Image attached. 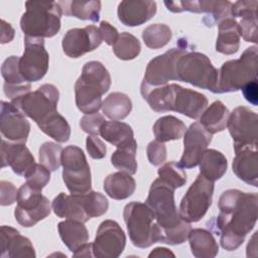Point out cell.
<instances>
[{
	"label": "cell",
	"instance_id": "60d3db41",
	"mask_svg": "<svg viewBox=\"0 0 258 258\" xmlns=\"http://www.w3.org/2000/svg\"><path fill=\"white\" fill-rule=\"evenodd\" d=\"M171 37V29L168 25L163 23L151 24L142 32V39L145 45L152 49H158L165 46L170 41Z\"/></svg>",
	"mask_w": 258,
	"mask_h": 258
},
{
	"label": "cell",
	"instance_id": "4dcf8cb0",
	"mask_svg": "<svg viewBox=\"0 0 258 258\" xmlns=\"http://www.w3.org/2000/svg\"><path fill=\"white\" fill-rule=\"evenodd\" d=\"M53 213L58 218H66L68 220H76L83 223L88 222L91 218L85 212L83 206L77 201V199L71 195L64 192L58 194L51 203Z\"/></svg>",
	"mask_w": 258,
	"mask_h": 258
},
{
	"label": "cell",
	"instance_id": "d6a6232c",
	"mask_svg": "<svg viewBox=\"0 0 258 258\" xmlns=\"http://www.w3.org/2000/svg\"><path fill=\"white\" fill-rule=\"evenodd\" d=\"M199 165L202 175L212 181H216L226 173L228 161L222 152L216 149H206L200 159Z\"/></svg>",
	"mask_w": 258,
	"mask_h": 258
},
{
	"label": "cell",
	"instance_id": "e575fe53",
	"mask_svg": "<svg viewBox=\"0 0 258 258\" xmlns=\"http://www.w3.org/2000/svg\"><path fill=\"white\" fill-rule=\"evenodd\" d=\"M99 135L117 148L126 146L135 141L131 126L127 123L115 120L105 121L100 128Z\"/></svg>",
	"mask_w": 258,
	"mask_h": 258
},
{
	"label": "cell",
	"instance_id": "7402d4cb",
	"mask_svg": "<svg viewBox=\"0 0 258 258\" xmlns=\"http://www.w3.org/2000/svg\"><path fill=\"white\" fill-rule=\"evenodd\" d=\"M156 13V3L149 0H124L118 5L117 15L126 26H138L150 20Z\"/></svg>",
	"mask_w": 258,
	"mask_h": 258
},
{
	"label": "cell",
	"instance_id": "603a6c76",
	"mask_svg": "<svg viewBox=\"0 0 258 258\" xmlns=\"http://www.w3.org/2000/svg\"><path fill=\"white\" fill-rule=\"evenodd\" d=\"M18 56L11 55L7 57L1 66V75L5 81L3 91L5 96L11 101L20 98L30 92V83L26 82L19 70Z\"/></svg>",
	"mask_w": 258,
	"mask_h": 258
},
{
	"label": "cell",
	"instance_id": "6f0895ef",
	"mask_svg": "<svg viewBox=\"0 0 258 258\" xmlns=\"http://www.w3.org/2000/svg\"><path fill=\"white\" fill-rule=\"evenodd\" d=\"M174 257V254L167 248H163V247H157L155 249H153L148 257Z\"/></svg>",
	"mask_w": 258,
	"mask_h": 258
},
{
	"label": "cell",
	"instance_id": "8992f818",
	"mask_svg": "<svg viewBox=\"0 0 258 258\" xmlns=\"http://www.w3.org/2000/svg\"><path fill=\"white\" fill-rule=\"evenodd\" d=\"M124 222L132 244L138 248H148L158 242L159 227L152 210L140 202L127 204L123 211Z\"/></svg>",
	"mask_w": 258,
	"mask_h": 258
},
{
	"label": "cell",
	"instance_id": "f6af8a7d",
	"mask_svg": "<svg viewBox=\"0 0 258 258\" xmlns=\"http://www.w3.org/2000/svg\"><path fill=\"white\" fill-rule=\"evenodd\" d=\"M62 147L55 142H44L38 150L39 162L50 171H55L61 165Z\"/></svg>",
	"mask_w": 258,
	"mask_h": 258
},
{
	"label": "cell",
	"instance_id": "5bb4252c",
	"mask_svg": "<svg viewBox=\"0 0 258 258\" xmlns=\"http://www.w3.org/2000/svg\"><path fill=\"white\" fill-rule=\"evenodd\" d=\"M92 245L95 257L117 258L124 251L126 236L116 221L105 220L100 224Z\"/></svg>",
	"mask_w": 258,
	"mask_h": 258
},
{
	"label": "cell",
	"instance_id": "3957f363",
	"mask_svg": "<svg viewBox=\"0 0 258 258\" xmlns=\"http://www.w3.org/2000/svg\"><path fill=\"white\" fill-rule=\"evenodd\" d=\"M111 86V76L105 66L92 60L83 67L82 74L75 84V100L78 109L84 114H93L102 108V95Z\"/></svg>",
	"mask_w": 258,
	"mask_h": 258
},
{
	"label": "cell",
	"instance_id": "4316f807",
	"mask_svg": "<svg viewBox=\"0 0 258 258\" xmlns=\"http://www.w3.org/2000/svg\"><path fill=\"white\" fill-rule=\"evenodd\" d=\"M218 37L216 41V50L223 54L236 53L240 47V30L237 21L233 18H227L218 24Z\"/></svg>",
	"mask_w": 258,
	"mask_h": 258
},
{
	"label": "cell",
	"instance_id": "e0dca14e",
	"mask_svg": "<svg viewBox=\"0 0 258 258\" xmlns=\"http://www.w3.org/2000/svg\"><path fill=\"white\" fill-rule=\"evenodd\" d=\"M211 141L212 134L200 122L190 124L183 134V152L179 164L183 168H192L199 165L200 159Z\"/></svg>",
	"mask_w": 258,
	"mask_h": 258
},
{
	"label": "cell",
	"instance_id": "db71d44e",
	"mask_svg": "<svg viewBox=\"0 0 258 258\" xmlns=\"http://www.w3.org/2000/svg\"><path fill=\"white\" fill-rule=\"evenodd\" d=\"M257 89H258V85H257V80L252 81L250 83H248L247 85H245L242 88V93L245 97V99L251 103L254 106H257L258 104V93H257Z\"/></svg>",
	"mask_w": 258,
	"mask_h": 258
},
{
	"label": "cell",
	"instance_id": "f907efd6",
	"mask_svg": "<svg viewBox=\"0 0 258 258\" xmlns=\"http://www.w3.org/2000/svg\"><path fill=\"white\" fill-rule=\"evenodd\" d=\"M166 8L174 13H179L182 11H189L195 13H201L200 1H164Z\"/></svg>",
	"mask_w": 258,
	"mask_h": 258
},
{
	"label": "cell",
	"instance_id": "74e56055",
	"mask_svg": "<svg viewBox=\"0 0 258 258\" xmlns=\"http://www.w3.org/2000/svg\"><path fill=\"white\" fill-rule=\"evenodd\" d=\"M201 13H206L203 21L207 26L219 24L221 21L232 17V2L222 0H200Z\"/></svg>",
	"mask_w": 258,
	"mask_h": 258
},
{
	"label": "cell",
	"instance_id": "816d5d0a",
	"mask_svg": "<svg viewBox=\"0 0 258 258\" xmlns=\"http://www.w3.org/2000/svg\"><path fill=\"white\" fill-rule=\"evenodd\" d=\"M0 188H1V206H10L14 204L17 200L18 190L14 186L13 183L5 180L0 181Z\"/></svg>",
	"mask_w": 258,
	"mask_h": 258
},
{
	"label": "cell",
	"instance_id": "7bdbcfd3",
	"mask_svg": "<svg viewBox=\"0 0 258 258\" xmlns=\"http://www.w3.org/2000/svg\"><path fill=\"white\" fill-rule=\"evenodd\" d=\"M38 128L56 142H67L71 137V127L59 113H56Z\"/></svg>",
	"mask_w": 258,
	"mask_h": 258
},
{
	"label": "cell",
	"instance_id": "681fc988",
	"mask_svg": "<svg viewBox=\"0 0 258 258\" xmlns=\"http://www.w3.org/2000/svg\"><path fill=\"white\" fill-rule=\"evenodd\" d=\"M86 148L89 155L94 159H102L106 156V145L97 135H88L86 139Z\"/></svg>",
	"mask_w": 258,
	"mask_h": 258
},
{
	"label": "cell",
	"instance_id": "30bf717a",
	"mask_svg": "<svg viewBox=\"0 0 258 258\" xmlns=\"http://www.w3.org/2000/svg\"><path fill=\"white\" fill-rule=\"evenodd\" d=\"M214 187V181L200 173L180 201L179 216L189 223L202 220L212 205Z\"/></svg>",
	"mask_w": 258,
	"mask_h": 258
},
{
	"label": "cell",
	"instance_id": "44dd1931",
	"mask_svg": "<svg viewBox=\"0 0 258 258\" xmlns=\"http://www.w3.org/2000/svg\"><path fill=\"white\" fill-rule=\"evenodd\" d=\"M257 0H240L231 6V15L238 23L240 35L253 43H257Z\"/></svg>",
	"mask_w": 258,
	"mask_h": 258
},
{
	"label": "cell",
	"instance_id": "277c9868",
	"mask_svg": "<svg viewBox=\"0 0 258 258\" xmlns=\"http://www.w3.org/2000/svg\"><path fill=\"white\" fill-rule=\"evenodd\" d=\"M20 27L25 36L52 37L60 29L62 11L55 1H26Z\"/></svg>",
	"mask_w": 258,
	"mask_h": 258
},
{
	"label": "cell",
	"instance_id": "2e32d148",
	"mask_svg": "<svg viewBox=\"0 0 258 258\" xmlns=\"http://www.w3.org/2000/svg\"><path fill=\"white\" fill-rule=\"evenodd\" d=\"M103 39L99 28L88 25L84 28H72L62 37L63 52L72 58H77L100 46Z\"/></svg>",
	"mask_w": 258,
	"mask_h": 258
},
{
	"label": "cell",
	"instance_id": "f5cc1de1",
	"mask_svg": "<svg viewBox=\"0 0 258 258\" xmlns=\"http://www.w3.org/2000/svg\"><path fill=\"white\" fill-rule=\"evenodd\" d=\"M99 30H100L102 39L108 45H113L119 36L118 30L113 25H111L108 21H105V20L100 22Z\"/></svg>",
	"mask_w": 258,
	"mask_h": 258
},
{
	"label": "cell",
	"instance_id": "9c48e42d",
	"mask_svg": "<svg viewBox=\"0 0 258 258\" xmlns=\"http://www.w3.org/2000/svg\"><path fill=\"white\" fill-rule=\"evenodd\" d=\"M62 179L72 195L85 194L92 188L91 169L84 151L69 145L61 152Z\"/></svg>",
	"mask_w": 258,
	"mask_h": 258
},
{
	"label": "cell",
	"instance_id": "9a60e30c",
	"mask_svg": "<svg viewBox=\"0 0 258 258\" xmlns=\"http://www.w3.org/2000/svg\"><path fill=\"white\" fill-rule=\"evenodd\" d=\"M186 51L188 50L185 46L172 47L152 58L146 67L142 82L148 86L157 87L166 85L169 81H176V61Z\"/></svg>",
	"mask_w": 258,
	"mask_h": 258
},
{
	"label": "cell",
	"instance_id": "d590c367",
	"mask_svg": "<svg viewBox=\"0 0 258 258\" xmlns=\"http://www.w3.org/2000/svg\"><path fill=\"white\" fill-rule=\"evenodd\" d=\"M152 130L155 139L164 143L171 140H178L183 137L186 126L180 119L171 115H166L156 120Z\"/></svg>",
	"mask_w": 258,
	"mask_h": 258
},
{
	"label": "cell",
	"instance_id": "52a82bcc",
	"mask_svg": "<svg viewBox=\"0 0 258 258\" xmlns=\"http://www.w3.org/2000/svg\"><path fill=\"white\" fill-rule=\"evenodd\" d=\"M258 47H247L238 59L224 62L219 70V93L242 90L248 83L257 80Z\"/></svg>",
	"mask_w": 258,
	"mask_h": 258
},
{
	"label": "cell",
	"instance_id": "83f0119b",
	"mask_svg": "<svg viewBox=\"0 0 258 258\" xmlns=\"http://www.w3.org/2000/svg\"><path fill=\"white\" fill-rule=\"evenodd\" d=\"M187 239L191 254L197 258H214L219 252L218 242L210 230H190Z\"/></svg>",
	"mask_w": 258,
	"mask_h": 258
},
{
	"label": "cell",
	"instance_id": "8fae6325",
	"mask_svg": "<svg viewBox=\"0 0 258 258\" xmlns=\"http://www.w3.org/2000/svg\"><path fill=\"white\" fill-rule=\"evenodd\" d=\"M16 202L14 217L22 227H33L50 214L48 199L41 194V190L32 188L26 182L19 187Z\"/></svg>",
	"mask_w": 258,
	"mask_h": 258
},
{
	"label": "cell",
	"instance_id": "11a10c76",
	"mask_svg": "<svg viewBox=\"0 0 258 258\" xmlns=\"http://www.w3.org/2000/svg\"><path fill=\"white\" fill-rule=\"evenodd\" d=\"M14 29L5 20H1V43H7L13 39Z\"/></svg>",
	"mask_w": 258,
	"mask_h": 258
},
{
	"label": "cell",
	"instance_id": "ee69618b",
	"mask_svg": "<svg viewBox=\"0 0 258 258\" xmlns=\"http://www.w3.org/2000/svg\"><path fill=\"white\" fill-rule=\"evenodd\" d=\"M157 173L158 178L174 189L183 186L186 182V173L183 167L174 160L163 163L158 168Z\"/></svg>",
	"mask_w": 258,
	"mask_h": 258
},
{
	"label": "cell",
	"instance_id": "f35d334b",
	"mask_svg": "<svg viewBox=\"0 0 258 258\" xmlns=\"http://www.w3.org/2000/svg\"><path fill=\"white\" fill-rule=\"evenodd\" d=\"M137 142L136 140L132 143L117 148L111 155V163L119 171H123L129 174H135L137 171L136 161Z\"/></svg>",
	"mask_w": 258,
	"mask_h": 258
},
{
	"label": "cell",
	"instance_id": "8d00e7d4",
	"mask_svg": "<svg viewBox=\"0 0 258 258\" xmlns=\"http://www.w3.org/2000/svg\"><path fill=\"white\" fill-rule=\"evenodd\" d=\"M132 110L131 99L124 93L113 92L102 103L103 114L111 120L125 119Z\"/></svg>",
	"mask_w": 258,
	"mask_h": 258
},
{
	"label": "cell",
	"instance_id": "836d02e7",
	"mask_svg": "<svg viewBox=\"0 0 258 258\" xmlns=\"http://www.w3.org/2000/svg\"><path fill=\"white\" fill-rule=\"evenodd\" d=\"M229 115L228 108L221 101H215L200 116V124L213 135L226 129Z\"/></svg>",
	"mask_w": 258,
	"mask_h": 258
},
{
	"label": "cell",
	"instance_id": "ffe728a7",
	"mask_svg": "<svg viewBox=\"0 0 258 258\" xmlns=\"http://www.w3.org/2000/svg\"><path fill=\"white\" fill-rule=\"evenodd\" d=\"M1 159L2 167L9 165L14 173L24 177L35 165L34 157L24 143L6 141L4 138L1 141Z\"/></svg>",
	"mask_w": 258,
	"mask_h": 258
},
{
	"label": "cell",
	"instance_id": "6da1fadb",
	"mask_svg": "<svg viewBox=\"0 0 258 258\" xmlns=\"http://www.w3.org/2000/svg\"><path fill=\"white\" fill-rule=\"evenodd\" d=\"M218 208L220 212L210 223L211 229L220 235V243L225 250H237L257 222L258 196L256 192L227 189L221 195Z\"/></svg>",
	"mask_w": 258,
	"mask_h": 258
},
{
	"label": "cell",
	"instance_id": "1f68e13d",
	"mask_svg": "<svg viewBox=\"0 0 258 258\" xmlns=\"http://www.w3.org/2000/svg\"><path fill=\"white\" fill-rule=\"evenodd\" d=\"M61 8L62 14L67 16H74L81 20H90L93 22L99 21L101 11V1H57Z\"/></svg>",
	"mask_w": 258,
	"mask_h": 258
},
{
	"label": "cell",
	"instance_id": "f1b7e54d",
	"mask_svg": "<svg viewBox=\"0 0 258 258\" xmlns=\"http://www.w3.org/2000/svg\"><path fill=\"white\" fill-rule=\"evenodd\" d=\"M57 230L61 241L73 253L88 243L89 232L83 222L67 219L57 224Z\"/></svg>",
	"mask_w": 258,
	"mask_h": 258
},
{
	"label": "cell",
	"instance_id": "ba28073f",
	"mask_svg": "<svg viewBox=\"0 0 258 258\" xmlns=\"http://www.w3.org/2000/svg\"><path fill=\"white\" fill-rule=\"evenodd\" d=\"M58 89L52 84H43L37 90L29 92L11 103L39 127L58 113Z\"/></svg>",
	"mask_w": 258,
	"mask_h": 258
},
{
	"label": "cell",
	"instance_id": "d4e9b609",
	"mask_svg": "<svg viewBox=\"0 0 258 258\" xmlns=\"http://www.w3.org/2000/svg\"><path fill=\"white\" fill-rule=\"evenodd\" d=\"M233 172L244 182L258 186V157L257 146H245L235 150Z\"/></svg>",
	"mask_w": 258,
	"mask_h": 258
},
{
	"label": "cell",
	"instance_id": "c3c4849f",
	"mask_svg": "<svg viewBox=\"0 0 258 258\" xmlns=\"http://www.w3.org/2000/svg\"><path fill=\"white\" fill-rule=\"evenodd\" d=\"M146 153L149 162L154 166H158L164 163L167 156L166 146L164 145V143L159 142L157 140L149 142L146 148Z\"/></svg>",
	"mask_w": 258,
	"mask_h": 258
},
{
	"label": "cell",
	"instance_id": "ab89813d",
	"mask_svg": "<svg viewBox=\"0 0 258 258\" xmlns=\"http://www.w3.org/2000/svg\"><path fill=\"white\" fill-rule=\"evenodd\" d=\"M73 196L83 206L85 212L90 218L103 216L108 211L109 202L107 198L101 192L90 190L85 194H78Z\"/></svg>",
	"mask_w": 258,
	"mask_h": 258
},
{
	"label": "cell",
	"instance_id": "7dc6e473",
	"mask_svg": "<svg viewBox=\"0 0 258 258\" xmlns=\"http://www.w3.org/2000/svg\"><path fill=\"white\" fill-rule=\"evenodd\" d=\"M105 121L104 116L98 112L86 114L80 120V127L84 132L90 135H98L100 133V128Z\"/></svg>",
	"mask_w": 258,
	"mask_h": 258
},
{
	"label": "cell",
	"instance_id": "bcb514c9",
	"mask_svg": "<svg viewBox=\"0 0 258 258\" xmlns=\"http://www.w3.org/2000/svg\"><path fill=\"white\" fill-rule=\"evenodd\" d=\"M50 170L41 163H35L32 169L25 176L26 183L32 188L41 190L50 179Z\"/></svg>",
	"mask_w": 258,
	"mask_h": 258
},
{
	"label": "cell",
	"instance_id": "7a4b0ae2",
	"mask_svg": "<svg viewBox=\"0 0 258 258\" xmlns=\"http://www.w3.org/2000/svg\"><path fill=\"white\" fill-rule=\"evenodd\" d=\"M146 205L152 210L159 227L158 242L179 245L186 241L191 226L179 216L174 202V188L156 178L150 185Z\"/></svg>",
	"mask_w": 258,
	"mask_h": 258
},
{
	"label": "cell",
	"instance_id": "cb8c5ba5",
	"mask_svg": "<svg viewBox=\"0 0 258 258\" xmlns=\"http://www.w3.org/2000/svg\"><path fill=\"white\" fill-rule=\"evenodd\" d=\"M208 104V99L204 94L175 84L172 111L190 119H198L206 110Z\"/></svg>",
	"mask_w": 258,
	"mask_h": 258
},
{
	"label": "cell",
	"instance_id": "b9f144b4",
	"mask_svg": "<svg viewBox=\"0 0 258 258\" xmlns=\"http://www.w3.org/2000/svg\"><path fill=\"white\" fill-rule=\"evenodd\" d=\"M112 47L115 55L122 60L134 59L139 55L141 50L140 41L129 32H122L119 34Z\"/></svg>",
	"mask_w": 258,
	"mask_h": 258
},
{
	"label": "cell",
	"instance_id": "ac0fdd59",
	"mask_svg": "<svg viewBox=\"0 0 258 258\" xmlns=\"http://www.w3.org/2000/svg\"><path fill=\"white\" fill-rule=\"evenodd\" d=\"M0 130L4 139L25 144L30 132V123L25 118V115L11 102L2 101Z\"/></svg>",
	"mask_w": 258,
	"mask_h": 258
},
{
	"label": "cell",
	"instance_id": "d6986e66",
	"mask_svg": "<svg viewBox=\"0 0 258 258\" xmlns=\"http://www.w3.org/2000/svg\"><path fill=\"white\" fill-rule=\"evenodd\" d=\"M1 258H35V250L27 237L9 226L0 228Z\"/></svg>",
	"mask_w": 258,
	"mask_h": 258
},
{
	"label": "cell",
	"instance_id": "7c38bea8",
	"mask_svg": "<svg viewBox=\"0 0 258 258\" xmlns=\"http://www.w3.org/2000/svg\"><path fill=\"white\" fill-rule=\"evenodd\" d=\"M227 127L233 139L234 150L245 146H257L258 116L250 108H235L229 115Z\"/></svg>",
	"mask_w": 258,
	"mask_h": 258
},
{
	"label": "cell",
	"instance_id": "4fadbf2b",
	"mask_svg": "<svg viewBox=\"0 0 258 258\" xmlns=\"http://www.w3.org/2000/svg\"><path fill=\"white\" fill-rule=\"evenodd\" d=\"M49 55L43 38L24 36V51L19 58V70L26 82L40 81L48 71Z\"/></svg>",
	"mask_w": 258,
	"mask_h": 258
},
{
	"label": "cell",
	"instance_id": "484cf974",
	"mask_svg": "<svg viewBox=\"0 0 258 258\" xmlns=\"http://www.w3.org/2000/svg\"><path fill=\"white\" fill-rule=\"evenodd\" d=\"M175 84L152 87L141 83L140 93L149 107L155 112L172 111Z\"/></svg>",
	"mask_w": 258,
	"mask_h": 258
},
{
	"label": "cell",
	"instance_id": "9f6ffc18",
	"mask_svg": "<svg viewBox=\"0 0 258 258\" xmlns=\"http://www.w3.org/2000/svg\"><path fill=\"white\" fill-rule=\"evenodd\" d=\"M73 255L75 257H91L93 255V245L92 243H86L83 246H81L79 249H77Z\"/></svg>",
	"mask_w": 258,
	"mask_h": 258
},
{
	"label": "cell",
	"instance_id": "f546056e",
	"mask_svg": "<svg viewBox=\"0 0 258 258\" xmlns=\"http://www.w3.org/2000/svg\"><path fill=\"white\" fill-rule=\"evenodd\" d=\"M135 188V179L123 171L111 173L104 180V190L113 200H125L133 195Z\"/></svg>",
	"mask_w": 258,
	"mask_h": 258
},
{
	"label": "cell",
	"instance_id": "5b68a950",
	"mask_svg": "<svg viewBox=\"0 0 258 258\" xmlns=\"http://www.w3.org/2000/svg\"><path fill=\"white\" fill-rule=\"evenodd\" d=\"M176 81L219 93V71L210 58L198 51H186L176 61Z\"/></svg>",
	"mask_w": 258,
	"mask_h": 258
}]
</instances>
